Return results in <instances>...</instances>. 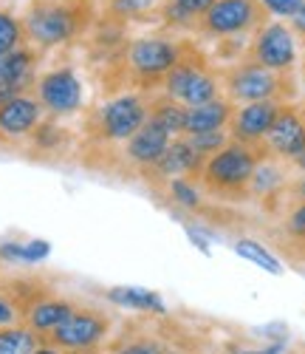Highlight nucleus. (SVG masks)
Segmentation results:
<instances>
[{
  "label": "nucleus",
  "mask_w": 305,
  "mask_h": 354,
  "mask_svg": "<svg viewBox=\"0 0 305 354\" xmlns=\"http://www.w3.org/2000/svg\"><path fill=\"white\" fill-rule=\"evenodd\" d=\"M28 46L51 51L79 40L97 20L94 0H32L20 17Z\"/></svg>",
  "instance_id": "nucleus-1"
},
{
  "label": "nucleus",
  "mask_w": 305,
  "mask_h": 354,
  "mask_svg": "<svg viewBox=\"0 0 305 354\" xmlns=\"http://www.w3.org/2000/svg\"><path fill=\"white\" fill-rule=\"evenodd\" d=\"M266 145H240L226 142L215 156H209L195 176L198 187L218 201H243L249 198L255 170L266 162Z\"/></svg>",
  "instance_id": "nucleus-2"
},
{
  "label": "nucleus",
  "mask_w": 305,
  "mask_h": 354,
  "mask_svg": "<svg viewBox=\"0 0 305 354\" xmlns=\"http://www.w3.org/2000/svg\"><path fill=\"white\" fill-rule=\"evenodd\" d=\"M150 116L147 94H119L94 108L85 120V136L94 145H125Z\"/></svg>",
  "instance_id": "nucleus-3"
},
{
  "label": "nucleus",
  "mask_w": 305,
  "mask_h": 354,
  "mask_svg": "<svg viewBox=\"0 0 305 354\" xmlns=\"http://www.w3.org/2000/svg\"><path fill=\"white\" fill-rule=\"evenodd\" d=\"M161 88L167 97H173L184 108H195V105H204L221 97V74L206 63V57L193 43L184 40L178 63L164 77Z\"/></svg>",
  "instance_id": "nucleus-4"
},
{
  "label": "nucleus",
  "mask_w": 305,
  "mask_h": 354,
  "mask_svg": "<svg viewBox=\"0 0 305 354\" xmlns=\"http://www.w3.org/2000/svg\"><path fill=\"white\" fill-rule=\"evenodd\" d=\"M218 74H221V91H226V100L232 105H249V102H263V100L286 102L294 97L291 74L268 71L252 60H240Z\"/></svg>",
  "instance_id": "nucleus-5"
},
{
  "label": "nucleus",
  "mask_w": 305,
  "mask_h": 354,
  "mask_svg": "<svg viewBox=\"0 0 305 354\" xmlns=\"http://www.w3.org/2000/svg\"><path fill=\"white\" fill-rule=\"evenodd\" d=\"M184 40H164V37H139L125 48V74L147 91L164 82V77L178 63Z\"/></svg>",
  "instance_id": "nucleus-6"
},
{
  "label": "nucleus",
  "mask_w": 305,
  "mask_h": 354,
  "mask_svg": "<svg viewBox=\"0 0 305 354\" xmlns=\"http://www.w3.org/2000/svg\"><path fill=\"white\" fill-rule=\"evenodd\" d=\"M113 332V317L94 306H77V312L59 329L46 335L43 340L57 346L66 354H99Z\"/></svg>",
  "instance_id": "nucleus-7"
},
{
  "label": "nucleus",
  "mask_w": 305,
  "mask_h": 354,
  "mask_svg": "<svg viewBox=\"0 0 305 354\" xmlns=\"http://www.w3.org/2000/svg\"><path fill=\"white\" fill-rule=\"evenodd\" d=\"M268 23V12L260 0H215L209 12L195 23L193 32L206 37H237L252 35Z\"/></svg>",
  "instance_id": "nucleus-8"
},
{
  "label": "nucleus",
  "mask_w": 305,
  "mask_h": 354,
  "mask_svg": "<svg viewBox=\"0 0 305 354\" xmlns=\"http://www.w3.org/2000/svg\"><path fill=\"white\" fill-rule=\"evenodd\" d=\"M35 97H37L43 113H48L51 120L71 116L82 108V82L74 68L59 66V68H51L37 77Z\"/></svg>",
  "instance_id": "nucleus-9"
},
{
  "label": "nucleus",
  "mask_w": 305,
  "mask_h": 354,
  "mask_svg": "<svg viewBox=\"0 0 305 354\" xmlns=\"http://www.w3.org/2000/svg\"><path fill=\"white\" fill-rule=\"evenodd\" d=\"M246 60L277 71V74H291L297 63V40L286 23H266L255 32V40L249 46Z\"/></svg>",
  "instance_id": "nucleus-10"
},
{
  "label": "nucleus",
  "mask_w": 305,
  "mask_h": 354,
  "mask_svg": "<svg viewBox=\"0 0 305 354\" xmlns=\"http://www.w3.org/2000/svg\"><path fill=\"white\" fill-rule=\"evenodd\" d=\"M43 60V51L35 46H20L12 54L0 57V102H9L26 94H35L37 68Z\"/></svg>",
  "instance_id": "nucleus-11"
},
{
  "label": "nucleus",
  "mask_w": 305,
  "mask_h": 354,
  "mask_svg": "<svg viewBox=\"0 0 305 354\" xmlns=\"http://www.w3.org/2000/svg\"><path fill=\"white\" fill-rule=\"evenodd\" d=\"M286 102L277 100H263V102H249V105H235L232 120H229V139L240 145H263L274 120Z\"/></svg>",
  "instance_id": "nucleus-12"
},
{
  "label": "nucleus",
  "mask_w": 305,
  "mask_h": 354,
  "mask_svg": "<svg viewBox=\"0 0 305 354\" xmlns=\"http://www.w3.org/2000/svg\"><path fill=\"white\" fill-rule=\"evenodd\" d=\"M263 145L277 159H291V162L302 159L305 156V113L297 105L286 102Z\"/></svg>",
  "instance_id": "nucleus-13"
},
{
  "label": "nucleus",
  "mask_w": 305,
  "mask_h": 354,
  "mask_svg": "<svg viewBox=\"0 0 305 354\" xmlns=\"http://www.w3.org/2000/svg\"><path fill=\"white\" fill-rule=\"evenodd\" d=\"M43 122V108L35 94L0 102V145H14L35 133Z\"/></svg>",
  "instance_id": "nucleus-14"
},
{
  "label": "nucleus",
  "mask_w": 305,
  "mask_h": 354,
  "mask_svg": "<svg viewBox=\"0 0 305 354\" xmlns=\"http://www.w3.org/2000/svg\"><path fill=\"white\" fill-rule=\"evenodd\" d=\"M204 167V159L193 151V147L187 145L184 136H175L170 145H167V151L161 153V159L147 167L144 176H147V182H173V179H195V176L201 173Z\"/></svg>",
  "instance_id": "nucleus-15"
},
{
  "label": "nucleus",
  "mask_w": 305,
  "mask_h": 354,
  "mask_svg": "<svg viewBox=\"0 0 305 354\" xmlns=\"http://www.w3.org/2000/svg\"><path fill=\"white\" fill-rule=\"evenodd\" d=\"M170 142H173V136L147 116V122L125 142V147H121V156H125V162H130L139 173H144L147 167H152L161 159V153L167 151Z\"/></svg>",
  "instance_id": "nucleus-16"
},
{
  "label": "nucleus",
  "mask_w": 305,
  "mask_h": 354,
  "mask_svg": "<svg viewBox=\"0 0 305 354\" xmlns=\"http://www.w3.org/2000/svg\"><path fill=\"white\" fill-rule=\"evenodd\" d=\"M77 301H71V298H63V295H46L43 301H37L35 306H28L26 309V315H23V323L32 332H37L40 337H46V335H51L54 329H59L63 323L77 312Z\"/></svg>",
  "instance_id": "nucleus-17"
},
{
  "label": "nucleus",
  "mask_w": 305,
  "mask_h": 354,
  "mask_svg": "<svg viewBox=\"0 0 305 354\" xmlns=\"http://www.w3.org/2000/svg\"><path fill=\"white\" fill-rule=\"evenodd\" d=\"M235 105L226 97H218L212 102L187 108V120H184V136L193 133H209V131H226L232 120Z\"/></svg>",
  "instance_id": "nucleus-18"
},
{
  "label": "nucleus",
  "mask_w": 305,
  "mask_h": 354,
  "mask_svg": "<svg viewBox=\"0 0 305 354\" xmlns=\"http://www.w3.org/2000/svg\"><path fill=\"white\" fill-rule=\"evenodd\" d=\"M105 301H110L119 309H133V312H147V315H167V304L161 295L141 289V286H113L105 292Z\"/></svg>",
  "instance_id": "nucleus-19"
},
{
  "label": "nucleus",
  "mask_w": 305,
  "mask_h": 354,
  "mask_svg": "<svg viewBox=\"0 0 305 354\" xmlns=\"http://www.w3.org/2000/svg\"><path fill=\"white\" fill-rule=\"evenodd\" d=\"M167 0H108L105 17L113 23H147L152 17H161Z\"/></svg>",
  "instance_id": "nucleus-20"
},
{
  "label": "nucleus",
  "mask_w": 305,
  "mask_h": 354,
  "mask_svg": "<svg viewBox=\"0 0 305 354\" xmlns=\"http://www.w3.org/2000/svg\"><path fill=\"white\" fill-rule=\"evenodd\" d=\"M150 120L161 125L173 139L175 136H184V120H187V108L175 102L173 97L167 94H159V97H150Z\"/></svg>",
  "instance_id": "nucleus-21"
},
{
  "label": "nucleus",
  "mask_w": 305,
  "mask_h": 354,
  "mask_svg": "<svg viewBox=\"0 0 305 354\" xmlns=\"http://www.w3.org/2000/svg\"><path fill=\"white\" fill-rule=\"evenodd\" d=\"M215 0H167L161 9V20L173 28H195V23L209 12Z\"/></svg>",
  "instance_id": "nucleus-22"
},
{
  "label": "nucleus",
  "mask_w": 305,
  "mask_h": 354,
  "mask_svg": "<svg viewBox=\"0 0 305 354\" xmlns=\"http://www.w3.org/2000/svg\"><path fill=\"white\" fill-rule=\"evenodd\" d=\"M40 343H43V337L28 329L26 323L0 329V354H32Z\"/></svg>",
  "instance_id": "nucleus-23"
},
{
  "label": "nucleus",
  "mask_w": 305,
  "mask_h": 354,
  "mask_svg": "<svg viewBox=\"0 0 305 354\" xmlns=\"http://www.w3.org/2000/svg\"><path fill=\"white\" fill-rule=\"evenodd\" d=\"M51 252L46 241H6L0 244V261L6 263H37Z\"/></svg>",
  "instance_id": "nucleus-24"
},
{
  "label": "nucleus",
  "mask_w": 305,
  "mask_h": 354,
  "mask_svg": "<svg viewBox=\"0 0 305 354\" xmlns=\"http://www.w3.org/2000/svg\"><path fill=\"white\" fill-rule=\"evenodd\" d=\"M167 193H170L175 207L187 210V213H204L206 201H204L195 179H173V182H167Z\"/></svg>",
  "instance_id": "nucleus-25"
},
{
  "label": "nucleus",
  "mask_w": 305,
  "mask_h": 354,
  "mask_svg": "<svg viewBox=\"0 0 305 354\" xmlns=\"http://www.w3.org/2000/svg\"><path fill=\"white\" fill-rule=\"evenodd\" d=\"M167 343L156 335H121L110 343V354H164Z\"/></svg>",
  "instance_id": "nucleus-26"
},
{
  "label": "nucleus",
  "mask_w": 305,
  "mask_h": 354,
  "mask_svg": "<svg viewBox=\"0 0 305 354\" xmlns=\"http://www.w3.org/2000/svg\"><path fill=\"white\" fill-rule=\"evenodd\" d=\"M28 142H32L35 151H63V147L71 142V136H68L66 128H59L54 120H43L35 128V133L28 136Z\"/></svg>",
  "instance_id": "nucleus-27"
},
{
  "label": "nucleus",
  "mask_w": 305,
  "mask_h": 354,
  "mask_svg": "<svg viewBox=\"0 0 305 354\" xmlns=\"http://www.w3.org/2000/svg\"><path fill=\"white\" fill-rule=\"evenodd\" d=\"M235 252H237L240 258H249L252 263H257V267H263V270L271 272V275H283V263L274 258L260 241H255V239H237V241H235Z\"/></svg>",
  "instance_id": "nucleus-28"
},
{
  "label": "nucleus",
  "mask_w": 305,
  "mask_h": 354,
  "mask_svg": "<svg viewBox=\"0 0 305 354\" xmlns=\"http://www.w3.org/2000/svg\"><path fill=\"white\" fill-rule=\"evenodd\" d=\"M26 28H23V20L6 9H0V57L12 54L14 48L26 46Z\"/></svg>",
  "instance_id": "nucleus-29"
},
{
  "label": "nucleus",
  "mask_w": 305,
  "mask_h": 354,
  "mask_svg": "<svg viewBox=\"0 0 305 354\" xmlns=\"http://www.w3.org/2000/svg\"><path fill=\"white\" fill-rule=\"evenodd\" d=\"M280 185H283V170H280L277 165L260 162V167L255 170V179H252L249 196H271Z\"/></svg>",
  "instance_id": "nucleus-30"
},
{
  "label": "nucleus",
  "mask_w": 305,
  "mask_h": 354,
  "mask_svg": "<svg viewBox=\"0 0 305 354\" xmlns=\"http://www.w3.org/2000/svg\"><path fill=\"white\" fill-rule=\"evenodd\" d=\"M187 145L193 147V151L206 162L209 156H215L221 147L229 142V133L226 131H209V133H193V136H184Z\"/></svg>",
  "instance_id": "nucleus-31"
},
{
  "label": "nucleus",
  "mask_w": 305,
  "mask_h": 354,
  "mask_svg": "<svg viewBox=\"0 0 305 354\" xmlns=\"http://www.w3.org/2000/svg\"><path fill=\"white\" fill-rule=\"evenodd\" d=\"M286 239L294 244H305V201H299L297 207L286 218Z\"/></svg>",
  "instance_id": "nucleus-32"
},
{
  "label": "nucleus",
  "mask_w": 305,
  "mask_h": 354,
  "mask_svg": "<svg viewBox=\"0 0 305 354\" xmlns=\"http://www.w3.org/2000/svg\"><path fill=\"white\" fill-rule=\"evenodd\" d=\"M17 323H23L20 309H17V304L12 301V295L3 289V283H0V329L17 326Z\"/></svg>",
  "instance_id": "nucleus-33"
},
{
  "label": "nucleus",
  "mask_w": 305,
  "mask_h": 354,
  "mask_svg": "<svg viewBox=\"0 0 305 354\" xmlns=\"http://www.w3.org/2000/svg\"><path fill=\"white\" fill-rule=\"evenodd\" d=\"M260 3L266 6L268 15H280V17H291L299 6H302V0H260Z\"/></svg>",
  "instance_id": "nucleus-34"
},
{
  "label": "nucleus",
  "mask_w": 305,
  "mask_h": 354,
  "mask_svg": "<svg viewBox=\"0 0 305 354\" xmlns=\"http://www.w3.org/2000/svg\"><path fill=\"white\" fill-rule=\"evenodd\" d=\"M288 20H291V35H297V37L305 40V0H302V6H299Z\"/></svg>",
  "instance_id": "nucleus-35"
},
{
  "label": "nucleus",
  "mask_w": 305,
  "mask_h": 354,
  "mask_svg": "<svg viewBox=\"0 0 305 354\" xmlns=\"http://www.w3.org/2000/svg\"><path fill=\"white\" fill-rule=\"evenodd\" d=\"M187 235H190V239H193V244H195V247H201L204 252H209V244H206V235H204L201 230H193V227H187Z\"/></svg>",
  "instance_id": "nucleus-36"
},
{
  "label": "nucleus",
  "mask_w": 305,
  "mask_h": 354,
  "mask_svg": "<svg viewBox=\"0 0 305 354\" xmlns=\"http://www.w3.org/2000/svg\"><path fill=\"white\" fill-rule=\"evenodd\" d=\"M283 351V343H274V346H266V348H255V351H237V354H280Z\"/></svg>",
  "instance_id": "nucleus-37"
},
{
  "label": "nucleus",
  "mask_w": 305,
  "mask_h": 354,
  "mask_svg": "<svg viewBox=\"0 0 305 354\" xmlns=\"http://www.w3.org/2000/svg\"><path fill=\"white\" fill-rule=\"evenodd\" d=\"M32 354H66V351H59L57 346H51V343H46V340H43V343H40V346H37Z\"/></svg>",
  "instance_id": "nucleus-38"
},
{
  "label": "nucleus",
  "mask_w": 305,
  "mask_h": 354,
  "mask_svg": "<svg viewBox=\"0 0 305 354\" xmlns=\"http://www.w3.org/2000/svg\"><path fill=\"white\" fill-rule=\"evenodd\" d=\"M294 196H297L299 201H305V176H302V179L294 185Z\"/></svg>",
  "instance_id": "nucleus-39"
},
{
  "label": "nucleus",
  "mask_w": 305,
  "mask_h": 354,
  "mask_svg": "<svg viewBox=\"0 0 305 354\" xmlns=\"http://www.w3.org/2000/svg\"><path fill=\"white\" fill-rule=\"evenodd\" d=\"M302 88H305V57H302Z\"/></svg>",
  "instance_id": "nucleus-40"
}]
</instances>
